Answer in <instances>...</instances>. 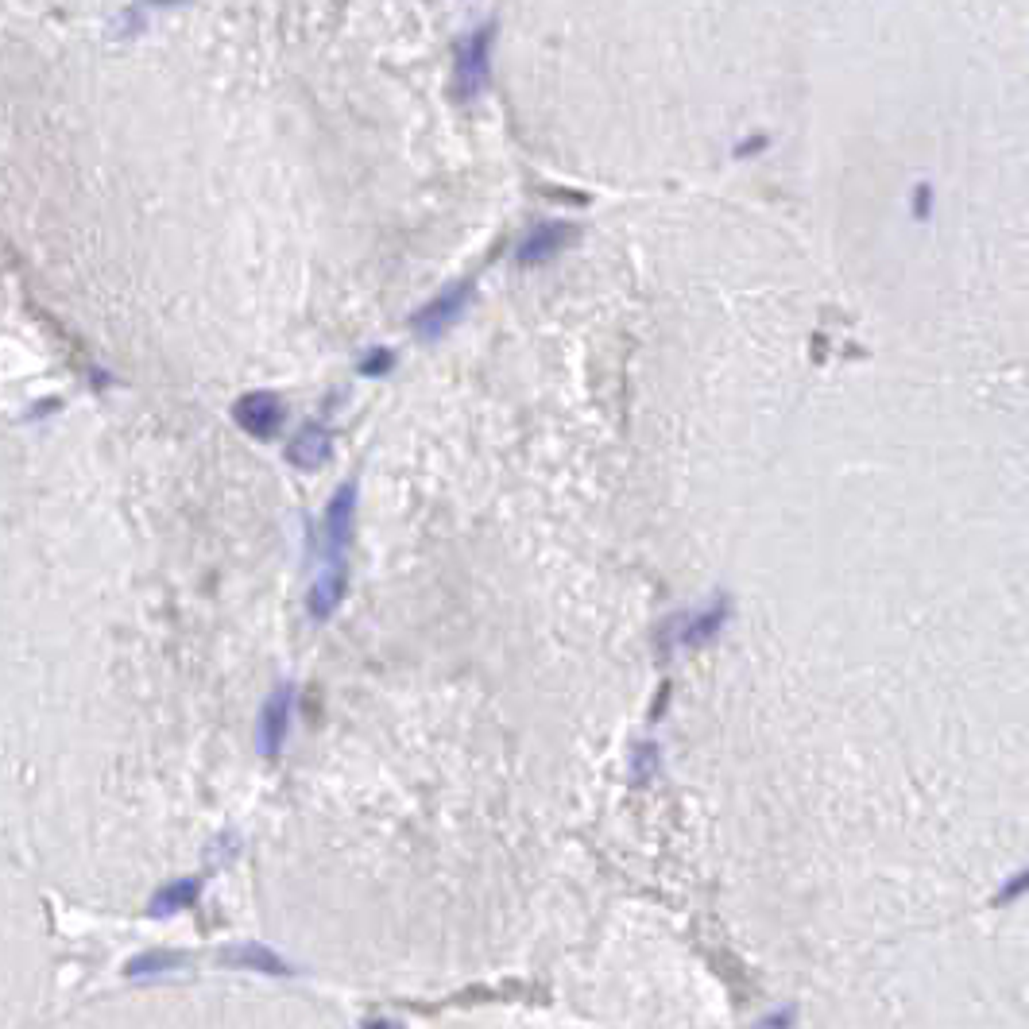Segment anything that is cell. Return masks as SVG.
Wrapping results in <instances>:
<instances>
[{
  "instance_id": "52a82bcc",
  "label": "cell",
  "mask_w": 1029,
  "mask_h": 1029,
  "mask_svg": "<svg viewBox=\"0 0 1029 1029\" xmlns=\"http://www.w3.org/2000/svg\"><path fill=\"white\" fill-rule=\"evenodd\" d=\"M569 240H577V225H569V221H542V225H534L523 236L515 260H519V267H542L550 264L554 256H561L569 248Z\"/></svg>"
},
{
  "instance_id": "7c38bea8",
  "label": "cell",
  "mask_w": 1029,
  "mask_h": 1029,
  "mask_svg": "<svg viewBox=\"0 0 1029 1029\" xmlns=\"http://www.w3.org/2000/svg\"><path fill=\"white\" fill-rule=\"evenodd\" d=\"M658 763H662L658 743H639V747L631 751V778L643 786V782H650V778L658 774Z\"/></svg>"
},
{
  "instance_id": "6da1fadb",
  "label": "cell",
  "mask_w": 1029,
  "mask_h": 1029,
  "mask_svg": "<svg viewBox=\"0 0 1029 1029\" xmlns=\"http://www.w3.org/2000/svg\"><path fill=\"white\" fill-rule=\"evenodd\" d=\"M356 480H345L333 500L325 507L322 523H318V534H314V561H318V573L310 581V592H306V612L314 623H325L341 608L345 600V588H349V550H353V534H356Z\"/></svg>"
},
{
  "instance_id": "ba28073f",
  "label": "cell",
  "mask_w": 1029,
  "mask_h": 1029,
  "mask_svg": "<svg viewBox=\"0 0 1029 1029\" xmlns=\"http://www.w3.org/2000/svg\"><path fill=\"white\" fill-rule=\"evenodd\" d=\"M217 960H221L225 968H248V971H260V975H294L291 964L260 941L225 944V948L217 952Z\"/></svg>"
},
{
  "instance_id": "2e32d148",
  "label": "cell",
  "mask_w": 1029,
  "mask_h": 1029,
  "mask_svg": "<svg viewBox=\"0 0 1029 1029\" xmlns=\"http://www.w3.org/2000/svg\"><path fill=\"white\" fill-rule=\"evenodd\" d=\"M666 705H670V685H662V697H658V701H654V712H650V716H654V720H658V716H662V712H666Z\"/></svg>"
},
{
  "instance_id": "4fadbf2b",
  "label": "cell",
  "mask_w": 1029,
  "mask_h": 1029,
  "mask_svg": "<svg viewBox=\"0 0 1029 1029\" xmlns=\"http://www.w3.org/2000/svg\"><path fill=\"white\" fill-rule=\"evenodd\" d=\"M1026 894H1029V867H1022L1018 875H1010V879L995 890V906H1010V902L1026 898Z\"/></svg>"
},
{
  "instance_id": "5bb4252c",
  "label": "cell",
  "mask_w": 1029,
  "mask_h": 1029,
  "mask_svg": "<svg viewBox=\"0 0 1029 1029\" xmlns=\"http://www.w3.org/2000/svg\"><path fill=\"white\" fill-rule=\"evenodd\" d=\"M797 1026V1006L786 1002V1006H774L770 1014H763L751 1029H794Z\"/></svg>"
},
{
  "instance_id": "9c48e42d",
  "label": "cell",
  "mask_w": 1029,
  "mask_h": 1029,
  "mask_svg": "<svg viewBox=\"0 0 1029 1029\" xmlns=\"http://www.w3.org/2000/svg\"><path fill=\"white\" fill-rule=\"evenodd\" d=\"M333 457V434L325 430L322 422H306L291 441H287V461L294 469H322L325 461Z\"/></svg>"
},
{
  "instance_id": "5b68a950",
  "label": "cell",
  "mask_w": 1029,
  "mask_h": 1029,
  "mask_svg": "<svg viewBox=\"0 0 1029 1029\" xmlns=\"http://www.w3.org/2000/svg\"><path fill=\"white\" fill-rule=\"evenodd\" d=\"M472 298V283H453L441 294H434L418 314L411 318V329L422 337V341H438L445 329H453V322L465 314Z\"/></svg>"
},
{
  "instance_id": "8fae6325",
  "label": "cell",
  "mask_w": 1029,
  "mask_h": 1029,
  "mask_svg": "<svg viewBox=\"0 0 1029 1029\" xmlns=\"http://www.w3.org/2000/svg\"><path fill=\"white\" fill-rule=\"evenodd\" d=\"M186 964L182 952H167V948H151V952H140L124 964V975L128 979H147V975H163V971H175Z\"/></svg>"
},
{
  "instance_id": "7a4b0ae2",
  "label": "cell",
  "mask_w": 1029,
  "mask_h": 1029,
  "mask_svg": "<svg viewBox=\"0 0 1029 1029\" xmlns=\"http://www.w3.org/2000/svg\"><path fill=\"white\" fill-rule=\"evenodd\" d=\"M732 619V596L728 592H716L712 600L697 604V608H685V612H674L670 619L658 623L654 631V650L662 658H670L674 650H705L708 643L720 639V631L728 627Z\"/></svg>"
},
{
  "instance_id": "3957f363",
  "label": "cell",
  "mask_w": 1029,
  "mask_h": 1029,
  "mask_svg": "<svg viewBox=\"0 0 1029 1029\" xmlns=\"http://www.w3.org/2000/svg\"><path fill=\"white\" fill-rule=\"evenodd\" d=\"M488 70H492V24L476 28L465 35V43L457 47V66H453V89L461 101L480 97L488 86Z\"/></svg>"
},
{
  "instance_id": "277c9868",
  "label": "cell",
  "mask_w": 1029,
  "mask_h": 1029,
  "mask_svg": "<svg viewBox=\"0 0 1029 1029\" xmlns=\"http://www.w3.org/2000/svg\"><path fill=\"white\" fill-rule=\"evenodd\" d=\"M233 422L256 441H271L287 426V403L275 391H248L233 403Z\"/></svg>"
},
{
  "instance_id": "8992f818",
  "label": "cell",
  "mask_w": 1029,
  "mask_h": 1029,
  "mask_svg": "<svg viewBox=\"0 0 1029 1029\" xmlns=\"http://www.w3.org/2000/svg\"><path fill=\"white\" fill-rule=\"evenodd\" d=\"M291 716H294V685H275L267 693L264 708H260V720H256V747L260 755H279L283 743H287V732H291Z\"/></svg>"
},
{
  "instance_id": "30bf717a",
  "label": "cell",
  "mask_w": 1029,
  "mask_h": 1029,
  "mask_svg": "<svg viewBox=\"0 0 1029 1029\" xmlns=\"http://www.w3.org/2000/svg\"><path fill=\"white\" fill-rule=\"evenodd\" d=\"M198 898H202V879H198V875L171 879V882H163V886L151 894V902H147V913H151V917H171V913H178V910H190V906H198Z\"/></svg>"
},
{
  "instance_id": "e0dca14e",
  "label": "cell",
  "mask_w": 1029,
  "mask_h": 1029,
  "mask_svg": "<svg viewBox=\"0 0 1029 1029\" xmlns=\"http://www.w3.org/2000/svg\"><path fill=\"white\" fill-rule=\"evenodd\" d=\"M364 1029H391V1022H364Z\"/></svg>"
},
{
  "instance_id": "9a60e30c",
  "label": "cell",
  "mask_w": 1029,
  "mask_h": 1029,
  "mask_svg": "<svg viewBox=\"0 0 1029 1029\" xmlns=\"http://www.w3.org/2000/svg\"><path fill=\"white\" fill-rule=\"evenodd\" d=\"M391 364H395V356L387 353V349H372V353L360 360V372H364V376H383Z\"/></svg>"
}]
</instances>
